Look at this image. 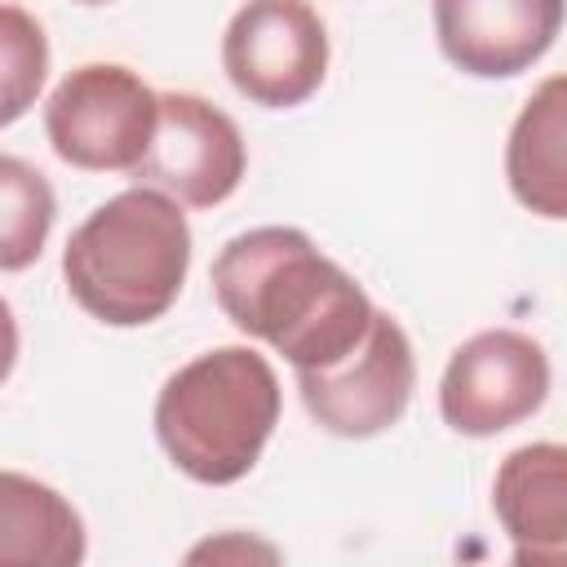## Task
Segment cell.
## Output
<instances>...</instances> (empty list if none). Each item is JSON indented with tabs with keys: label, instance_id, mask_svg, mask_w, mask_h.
Segmentation results:
<instances>
[{
	"label": "cell",
	"instance_id": "8fae6325",
	"mask_svg": "<svg viewBox=\"0 0 567 567\" xmlns=\"http://www.w3.org/2000/svg\"><path fill=\"white\" fill-rule=\"evenodd\" d=\"M505 182L527 213L567 221V71L523 102L505 142Z\"/></svg>",
	"mask_w": 567,
	"mask_h": 567
},
{
	"label": "cell",
	"instance_id": "8992f818",
	"mask_svg": "<svg viewBox=\"0 0 567 567\" xmlns=\"http://www.w3.org/2000/svg\"><path fill=\"white\" fill-rule=\"evenodd\" d=\"M297 390L315 425L337 439H372L390 430L416 390L412 341L385 310L372 315L368 337L337 363L297 372Z\"/></svg>",
	"mask_w": 567,
	"mask_h": 567
},
{
	"label": "cell",
	"instance_id": "277c9868",
	"mask_svg": "<svg viewBox=\"0 0 567 567\" xmlns=\"http://www.w3.org/2000/svg\"><path fill=\"white\" fill-rule=\"evenodd\" d=\"M159 128V93L120 62H84L44 102V133L62 164L133 173Z\"/></svg>",
	"mask_w": 567,
	"mask_h": 567
},
{
	"label": "cell",
	"instance_id": "30bf717a",
	"mask_svg": "<svg viewBox=\"0 0 567 567\" xmlns=\"http://www.w3.org/2000/svg\"><path fill=\"white\" fill-rule=\"evenodd\" d=\"M518 567H567V443H523L492 478Z\"/></svg>",
	"mask_w": 567,
	"mask_h": 567
},
{
	"label": "cell",
	"instance_id": "7c38bea8",
	"mask_svg": "<svg viewBox=\"0 0 567 567\" xmlns=\"http://www.w3.org/2000/svg\"><path fill=\"white\" fill-rule=\"evenodd\" d=\"M0 558L75 567L84 558V523L49 483L4 470L0 474Z\"/></svg>",
	"mask_w": 567,
	"mask_h": 567
},
{
	"label": "cell",
	"instance_id": "52a82bcc",
	"mask_svg": "<svg viewBox=\"0 0 567 567\" xmlns=\"http://www.w3.org/2000/svg\"><path fill=\"white\" fill-rule=\"evenodd\" d=\"M549 394V354L514 328H487L452 350L439 412L456 434L487 439L527 421Z\"/></svg>",
	"mask_w": 567,
	"mask_h": 567
},
{
	"label": "cell",
	"instance_id": "ba28073f",
	"mask_svg": "<svg viewBox=\"0 0 567 567\" xmlns=\"http://www.w3.org/2000/svg\"><path fill=\"white\" fill-rule=\"evenodd\" d=\"M244 168L248 151L239 124L221 106L195 93H164L155 142L133 168V182L173 195L182 208H213L235 195Z\"/></svg>",
	"mask_w": 567,
	"mask_h": 567
},
{
	"label": "cell",
	"instance_id": "5bb4252c",
	"mask_svg": "<svg viewBox=\"0 0 567 567\" xmlns=\"http://www.w3.org/2000/svg\"><path fill=\"white\" fill-rule=\"evenodd\" d=\"M0 49H4V111H0V120L13 124L44 84L49 44H44L40 22L27 9L4 4L0 9Z\"/></svg>",
	"mask_w": 567,
	"mask_h": 567
},
{
	"label": "cell",
	"instance_id": "7a4b0ae2",
	"mask_svg": "<svg viewBox=\"0 0 567 567\" xmlns=\"http://www.w3.org/2000/svg\"><path fill=\"white\" fill-rule=\"evenodd\" d=\"M190 270V226L173 195L133 186L97 204L66 239L62 279L71 301L111 328L159 319Z\"/></svg>",
	"mask_w": 567,
	"mask_h": 567
},
{
	"label": "cell",
	"instance_id": "3957f363",
	"mask_svg": "<svg viewBox=\"0 0 567 567\" xmlns=\"http://www.w3.org/2000/svg\"><path fill=\"white\" fill-rule=\"evenodd\" d=\"M279 377L252 346H217L182 363L155 399V439L168 461L208 487L239 483L279 425Z\"/></svg>",
	"mask_w": 567,
	"mask_h": 567
},
{
	"label": "cell",
	"instance_id": "9a60e30c",
	"mask_svg": "<svg viewBox=\"0 0 567 567\" xmlns=\"http://www.w3.org/2000/svg\"><path fill=\"white\" fill-rule=\"evenodd\" d=\"M80 4H111V0H80Z\"/></svg>",
	"mask_w": 567,
	"mask_h": 567
},
{
	"label": "cell",
	"instance_id": "4fadbf2b",
	"mask_svg": "<svg viewBox=\"0 0 567 567\" xmlns=\"http://www.w3.org/2000/svg\"><path fill=\"white\" fill-rule=\"evenodd\" d=\"M0 199H4L0 266L22 270L40 257V248L53 230V190L31 164H22L18 155H4L0 159Z\"/></svg>",
	"mask_w": 567,
	"mask_h": 567
},
{
	"label": "cell",
	"instance_id": "5b68a950",
	"mask_svg": "<svg viewBox=\"0 0 567 567\" xmlns=\"http://www.w3.org/2000/svg\"><path fill=\"white\" fill-rule=\"evenodd\" d=\"M221 66L239 97L288 111L328 75V31L310 0H248L221 35Z\"/></svg>",
	"mask_w": 567,
	"mask_h": 567
},
{
	"label": "cell",
	"instance_id": "6da1fadb",
	"mask_svg": "<svg viewBox=\"0 0 567 567\" xmlns=\"http://www.w3.org/2000/svg\"><path fill=\"white\" fill-rule=\"evenodd\" d=\"M208 279L221 315L239 332L279 350L292 372L346 359L377 315L368 292L297 226L235 235L217 252Z\"/></svg>",
	"mask_w": 567,
	"mask_h": 567
},
{
	"label": "cell",
	"instance_id": "9c48e42d",
	"mask_svg": "<svg viewBox=\"0 0 567 567\" xmlns=\"http://www.w3.org/2000/svg\"><path fill=\"white\" fill-rule=\"evenodd\" d=\"M567 0H434L443 58L474 80H505L549 53Z\"/></svg>",
	"mask_w": 567,
	"mask_h": 567
}]
</instances>
